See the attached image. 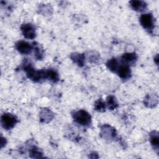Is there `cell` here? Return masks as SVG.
<instances>
[{
    "mask_svg": "<svg viewBox=\"0 0 159 159\" xmlns=\"http://www.w3.org/2000/svg\"><path fill=\"white\" fill-rule=\"evenodd\" d=\"M75 121L82 125H88L91 123V116L84 110H80L75 112L73 115Z\"/></svg>",
    "mask_w": 159,
    "mask_h": 159,
    "instance_id": "6da1fadb",
    "label": "cell"
},
{
    "mask_svg": "<svg viewBox=\"0 0 159 159\" xmlns=\"http://www.w3.org/2000/svg\"><path fill=\"white\" fill-rule=\"evenodd\" d=\"M17 122V118L11 114H4L1 116V124L2 127L8 130L12 129Z\"/></svg>",
    "mask_w": 159,
    "mask_h": 159,
    "instance_id": "7a4b0ae2",
    "label": "cell"
},
{
    "mask_svg": "<svg viewBox=\"0 0 159 159\" xmlns=\"http://www.w3.org/2000/svg\"><path fill=\"white\" fill-rule=\"evenodd\" d=\"M141 25L147 30H152L153 28L154 20L151 14H142L140 18Z\"/></svg>",
    "mask_w": 159,
    "mask_h": 159,
    "instance_id": "3957f363",
    "label": "cell"
},
{
    "mask_svg": "<svg viewBox=\"0 0 159 159\" xmlns=\"http://www.w3.org/2000/svg\"><path fill=\"white\" fill-rule=\"evenodd\" d=\"M21 30L24 36L29 39H33L35 37V30L33 25L30 24H23Z\"/></svg>",
    "mask_w": 159,
    "mask_h": 159,
    "instance_id": "277c9868",
    "label": "cell"
},
{
    "mask_svg": "<svg viewBox=\"0 0 159 159\" xmlns=\"http://www.w3.org/2000/svg\"><path fill=\"white\" fill-rule=\"evenodd\" d=\"M16 47L17 50L22 54H29L32 50V45L25 41L18 42L16 45Z\"/></svg>",
    "mask_w": 159,
    "mask_h": 159,
    "instance_id": "5b68a950",
    "label": "cell"
},
{
    "mask_svg": "<svg viewBox=\"0 0 159 159\" xmlns=\"http://www.w3.org/2000/svg\"><path fill=\"white\" fill-rule=\"evenodd\" d=\"M117 73L119 76L122 79H127L131 75L130 69L127 65L120 66L117 69Z\"/></svg>",
    "mask_w": 159,
    "mask_h": 159,
    "instance_id": "8992f818",
    "label": "cell"
},
{
    "mask_svg": "<svg viewBox=\"0 0 159 159\" xmlns=\"http://www.w3.org/2000/svg\"><path fill=\"white\" fill-rule=\"evenodd\" d=\"M130 4L132 9L137 11H142L147 7L146 3L141 1H132Z\"/></svg>",
    "mask_w": 159,
    "mask_h": 159,
    "instance_id": "52a82bcc",
    "label": "cell"
},
{
    "mask_svg": "<svg viewBox=\"0 0 159 159\" xmlns=\"http://www.w3.org/2000/svg\"><path fill=\"white\" fill-rule=\"evenodd\" d=\"M71 58L72 60L76 63L78 66H82L84 61V56L83 54L80 53H73L71 55Z\"/></svg>",
    "mask_w": 159,
    "mask_h": 159,
    "instance_id": "ba28073f",
    "label": "cell"
},
{
    "mask_svg": "<svg viewBox=\"0 0 159 159\" xmlns=\"http://www.w3.org/2000/svg\"><path fill=\"white\" fill-rule=\"evenodd\" d=\"M122 58L125 62L131 63L136 60L137 56L134 53H127L122 55Z\"/></svg>",
    "mask_w": 159,
    "mask_h": 159,
    "instance_id": "9c48e42d",
    "label": "cell"
},
{
    "mask_svg": "<svg viewBox=\"0 0 159 159\" xmlns=\"http://www.w3.org/2000/svg\"><path fill=\"white\" fill-rule=\"evenodd\" d=\"M41 120L44 122H47V120H50L53 117L52 112L48 109H44L42 111L40 114Z\"/></svg>",
    "mask_w": 159,
    "mask_h": 159,
    "instance_id": "30bf717a",
    "label": "cell"
},
{
    "mask_svg": "<svg viewBox=\"0 0 159 159\" xmlns=\"http://www.w3.org/2000/svg\"><path fill=\"white\" fill-rule=\"evenodd\" d=\"M46 78L53 82H56L58 80V75L55 71L50 70L46 71Z\"/></svg>",
    "mask_w": 159,
    "mask_h": 159,
    "instance_id": "8fae6325",
    "label": "cell"
},
{
    "mask_svg": "<svg viewBox=\"0 0 159 159\" xmlns=\"http://www.w3.org/2000/svg\"><path fill=\"white\" fill-rule=\"evenodd\" d=\"M109 70L112 71H116L118 69V63L116 58H112L109 60L106 64Z\"/></svg>",
    "mask_w": 159,
    "mask_h": 159,
    "instance_id": "7c38bea8",
    "label": "cell"
},
{
    "mask_svg": "<svg viewBox=\"0 0 159 159\" xmlns=\"http://www.w3.org/2000/svg\"><path fill=\"white\" fill-rule=\"evenodd\" d=\"M150 142L152 145L157 149L158 148V145H159V139H158V134L157 133L156 134H152L150 137Z\"/></svg>",
    "mask_w": 159,
    "mask_h": 159,
    "instance_id": "4fadbf2b",
    "label": "cell"
},
{
    "mask_svg": "<svg viewBox=\"0 0 159 159\" xmlns=\"http://www.w3.org/2000/svg\"><path fill=\"white\" fill-rule=\"evenodd\" d=\"M107 103L109 108L111 109H114L117 106V103L114 97L111 96L108 97Z\"/></svg>",
    "mask_w": 159,
    "mask_h": 159,
    "instance_id": "5bb4252c",
    "label": "cell"
},
{
    "mask_svg": "<svg viewBox=\"0 0 159 159\" xmlns=\"http://www.w3.org/2000/svg\"><path fill=\"white\" fill-rule=\"evenodd\" d=\"M94 107L96 111H103L105 109V102L102 100L99 99L98 101L96 102Z\"/></svg>",
    "mask_w": 159,
    "mask_h": 159,
    "instance_id": "9a60e30c",
    "label": "cell"
},
{
    "mask_svg": "<svg viewBox=\"0 0 159 159\" xmlns=\"http://www.w3.org/2000/svg\"><path fill=\"white\" fill-rule=\"evenodd\" d=\"M30 154L31 155H34V157H35V158H37V157H40L41 156V153L40 152V151L38 150V148H36L35 147H33L32 148V150H30Z\"/></svg>",
    "mask_w": 159,
    "mask_h": 159,
    "instance_id": "2e32d148",
    "label": "cell"
},
{
    "mask_svg": "<svg viewBox=\"0 0 159 159\" xmlns=\"http://www.w3.org/2000/svg\"><path fill=\"white\" fill-rule=\"evenodd\" d=\"M35 57L36 58H39V59H41V56L42 55V53L40 50V49L39 48H37L35 50Z\"/></svg>",
    "mask_w": 159,
    "mask_h": 159,
    "instance_id": "e0dca14e",
    "label": "cell"
},
{
    "mask_svg": "<svg viewBox=\"0 0 159 159\" xmlns=\"http://www.w3.org/2000/svg\"><path fill=\"white\" fill-rule=\"evenodd\" d=\"M155 60L156 61V63H157V64H158V55H157V56H156V58H155Z\"/></svg>",
    "mask_w": 159,
    "mask_h": 159,
    "instance_id": "ac0fdd59",
    "label": "cell"
}]
</instances>
